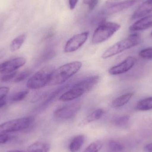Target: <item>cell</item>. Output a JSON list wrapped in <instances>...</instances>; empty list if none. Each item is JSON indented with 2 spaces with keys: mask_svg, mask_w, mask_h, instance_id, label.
I'll return each instance as SVG.
<instances>
[{
  "mask_svg": "<svg viewBox=\"0 0 152 152\" xmlns=\"http://www.w3.org/2000/svg\"><path fill=\"white\" fill-rule=\"evenodd\" d=\"M130 117L129 116H123L118 117L113 120V124L116 126L123 127L128 124Z\"/></svg>",
  "mask_w": 152,
  "mask_h": 152,
  "instance_id": "44dd1931",
  "label": "cell"
},
{
  "mask_svg": "<svg viewBox=\"0 0 152 152\" xmlns=\"http://www.w3.org/2000/svg\"><path fill=\"white\" fill-rule=\"evenodd\" d=\"M137 60L134 57H129L122 62L109 69V74L112 75H117L124 74L129 71L134 67Z\"/></svg>",
  "mask_w": 152,
  "mask_h": 152,
  "instance_id": "8fae6325",
  "label": "cell"
},
{
  "mask_svg": "<svg viewBox=\"0 0 152 152\" xmlns=\"http://www.w3.org/2000/svg\"><path fill=\"white\" fill-rule=\"evenodd\" d=\"M108 148L110 152H122L124 146L121 143L115 140H111L108 143Z\"/></svg>",
  "mask_w": 152,
  "mask_h": 152,
  "instance_id": "d6986e66",
  "label": "cell"
},
{
  "mask_svg": "<svg viewBox=\"0 0 152 152\" xmlns=\"http://www.w3.org/2000/svg\"><path fill=\"white\" fill-rule=\"evenodd\" d=\"M152 27V14L141 18L129 27L130 31L145 30Z\"/></svg>",
  "mask_w": 152,
  "mask_h": 152,
  "instance_id": "7c38bea8",
  "label": "cell"
},
{
  "mask_svg": "<svg viewBox=\"0 0 152 152\" xmlns=\"http://www.w3.org/2000/svg\"><path fill=\"white\" fill-rule=\"evenodd\" d=\"M12 138V137L8 134H0V145L6 143Z\"/></svg>",
  "mask_w": 152,
  "mask_h": 152,
  "instance_id": "83f0119b",
  "label": "cell"
},
{
  "mask_svg": "<svg viewBox=\"0 0 152 152\" xmlns=\"http://www.w3.org/2000/svg\"><path fill=\"white\" fill-rule=\"evenodd\" d=\"M136 108L139 111H147L152 109V96L147 97L139 101Z\"/></svg>",
  "mask_w": 152,
  "mask_h": 152,
  "instance_id": "ac0fdd59",
  "label": "cell"
},
{
  "mask_svg": "<svg viewBox=\"0 0 152 152\" xmlns=\"http://www.w3.org/2000/svg\"><path fill=\"white\" fill-rule=\"evenodd\" d=\"M85 137L83 135H79L75 137L70 142L69 149L71 152L78 151L84 142Z\"/></svg>",
  "mask_w": 152,
  "mask_h": 152,
  "instance_id": "e0dca14e",
  "label": "cell"
},
{
  "mask_svg": "<svg viewBox=\"0 0 152 152\" xmlns=\"http://www.w3.org/2000/svg\"><path fill=\"white\" fill-rule=\"evenodd\" d=\"M26 38V34H22L14 38L10 44V50L12 52H14L18 50L25 42Z\"/></svg>",
  "mask_w": 152,
  "mask_h": 152,
  "instance_id": "2e32d148",
  "label": "cell"
},
{
  "mask_svg": "<svg viewBox=\"0 0 152 152\" xmlns=\"http://www.w3.org/2000/svg\"><path fill=\"white\" fill-rule=\"evenodd\" d=\"M89 32H85L74 36L66 43L64 51L66 53L74 52L83 46L88 38Z\"/></svg>",
  "mask_w": 152,
  "mask_h": 152,
  "instance_id": "ba28073f",
  "label": "cell"
},
{
  "mask_svg": "<svg viewBox=\"0 0 152 152\" xmlns=\"http://www.w3.org/2000/svg\"><path fill=\"white\" fill-rule=\"evenodd\" d=\"M78 0H69V6L70 10H73L75 9Z\"/></svg>",
  "mask_w": 152,
  "mask_h": 152,
  "instance_id": "f546056e",
  "label": "cell"
},
{
  "mask_svg": "<svg viewBox=\"0 0 152 152\" xmlns=\"http://www.w3.org/2000/svg\"><path fill=\"white\" fill-rule=\"evenodd\" d=\"M151 36L152 37V31L151 33Z\"/></svg>",
  "mask_w": 152,
  "mask_h": 152,
  "instance_id": "836d02e7",
  "label": "cell"
},
{
  "mask_svg": "<svg viewBox=\"0 0 152 152\" xmlns=\"http://www.w3.org/2000/svg\"><path fill=\"white\" fill-rule=\"evenodd\" d=\"M141 42V37L138 34L130 35L127 38L119 41L108 48L102 55L103 59H107L119 54L126 50L139 45Z\"/></svg>",
  "mask_w": 152,
  "mask_h": 152,
  "instance_id": "3957f363",
  "label": "cell"
},
{
  "mask_svg": "<svg viewBox=\"0 0 152 152\" xmlns=\"http://www.w3.org/2000/svg\"><path fill=\"white\" fill-rule=\"evenodd\" d=\"M17 71L12 72V73H7V74H3L0 77V80L1 82H5L10 81L11 80L13 79L18 75Z\"/></svg>",
  "mask_w": 152,
  "mask_h": 152,
  "instance_id": "d4e9b609",
  "label": "cell"
},
{
  "mask_svg": "<svg viewBox=\"0 0 152 152\" xmlns=\"http://www.w3.org/2000/svg\"><path fill=\"white\" fill-rule=\"evenodd\" d=\"M55 70V67L48 65L42 68L28 80L26 86L30 89H38L48 85L53 74Z\"/></svg>",
  "mask_w": 152,
  "mask_h": 152,
  "instance_id": "277c9868",
  "label": "cell"
},
{
  "mask_svg": "<svg viewBox=\"0 0 152 152\" xmlns=\"http://www.w3.org/2000/svg\"><path fill=\"white\" fill-rule=\"evenodd\" d=\"M98 1L99 0H83V3L88 5L89 10H92L97 5Z\"/></svg>",
  "mask_w": 152,
  "mask_h": 152,
  "instance_id": "484cf974",
  "label": "cell"
},
{
  "mask_svg": "<svg viewBox=\"0 0 152 152\" xmlns=\"http://www.w3.org/2000/svg\"><path fill=\"white\" fill-rule=\"evenodd\" d=\"M80 107L79 104L74 103L58 108L54 111V118L61 120L70 119L75 116Z\"/></svg>",
  "mask_w": 152,
  "mask_h": 152,
  "instance_id": "9c48e42d",
  "label": "cell"
},
{
  "mask_svg": "<svg viewBox=\"0 0 152 152\" xmlns=\"http://www.w3.org/2000/svg\"><path fill=\"white\" fill-rule=\"evenodd\" d=\"M29 91L28 90H23L14 94L10 98V101L12 103L18 102L22 101L28 95Z\"/></svg>",
  "mask_w": 152,
  "mask_h": 152,
  "instance_id": "ffe728a7",
  "label": "cell"
},
{
  "mask_svg": "<svg viewBox=\"0 0 152 152\" xmlns=\"http://www.w3.org/2000/svg\"><path fill=\"white\" fill-rule=\"evenodd\" d=\"M82 66L81 62L75 61L61 66L54 70L48 85L55 86L64 83L77 74L80 70Z\"/></svg>",
  "mask_w": 152,
  "mask_h": 152,
  "instance_id": "7a4b0ae2",
  "label": "cell"
},
{
  "mask_svg": "<svg viewBox=\"0 0 152 152\" xmlns=\"http://www.w3.org/2000/svg\"><path fill=\"white\" fill-rule=\"evenodd\" d=\"M134 94V93L132 92L122 95L113 100L112 103V104L113 107L116 108L121 107L126 104L130 101Z\"/></svg>",
  "mask_w": 152,
  "mask_h": 152,
  "instance_id": "9a60e30c",
  "label": "cell"
},
{
  "mask_svg": "<svg viewBox=\"0 0 152 152\" xmlns=\"http://www.w3.org/2000/svg\"><path fill=\"white\" fill-rule=\"evenodd\" d=\"M104 113V110L103 109H99L96 110L93 112L91 114L87 116L84 119L82 120L80 122L79 125L80 126H84L91 122L98 120L102 118Z\"/></svg>",
  "mask_w": 152,
  "mask_h": 152,
  "instance_id": "5bb4252c",
  "label": "cell"
},
{
  "mask_svg": "<svg viewBox=\"0 0 152 152\" xmlns=\"http://www.w3.org/2000/svg\"><path fill=\"white\" fill-rule=\"evenodd\" d=\"M6 152H35L33 150H30V149H27L26 151H17V150H16V151H8Z\"/></svg>",
  "mask_w": 152,
  "mask_h": 152,
  "instance_id": "d6a6232c",
  "label": "cell"
},
{
  "mask_svg": "<svg viewBox=\"0 0 152 152\" xmlns=\"http://www.w3.org/2000/svg\"><path fill=\"white\" fill-rule=\"evenodd\" d=\"M99 77L92 76L76 83L68 91L61 96L59 100L61 102L73 101L90 91L98 83Z\"/></svg>",
  "mask_w": 152,
  "mask_h": 152,
  "instance_id": "6da1fadb",
  "label": "cell"
},
{
  "mask_svg": "<svg viewBox=\"0 0 152 152\" xmlns=\"http://www.w3.org/2000/svg\"><path fill=\"white\" fill-rule=\"evenodd\" d=\"M54 55H55V52L54 50H49L46 51L45 54H44V55H43L42 59L43 61L45 60L47 61L48 59H50L53 58Z\"/></svg>",
  "mask_w": 152,
  "mask_h": 152,
  "instance_id": "f1b7e54d",
  "label": "cell"
},
{
  "mask_svg": "<svg viewBox=\"0 0 152 152\" xmlns=\"http://www.w3.org/2000/svg\"><path fill=\"white\" fill-rule=\"evenodd\" d=\"M7 104V100H6V97L2 99L0 101V109L3 108Z\"/></svg>",
  "mask_w": 152,
  "mask_h": 152,
  "instance_id": "1f68e13d",
  "label": "cell"
},
{
  "mask_svg": "<svg viewBox=\"0 0 152 152\" xmlns=\"http://www.w3.org/2000/svg\"><path fill=\"white\" fill-rule=\"evenodd\" d=\"M121 26L118 23L108 22L105 20L100 23L92 37L93 44H98L103 42L110 38L120 28Z\"/></svg>",
  "mask_w": 152,
  "mask_h": 152,
  "instance_id": "5b68a950",
  "label": "cell"
},
{
  "mask_svg": "<svg viewBox=\"0 0 152 152\" xmlns=\"http://www.w3.org/2000/svg\"><path fill=\"white\" fill-rule=\"evenodd\" d=\"M30 72L28 70H24L17 75L15 78L13 79V82L14 83H18L26 80L29 75Z\"/></svg>",
  "mask_w": 152,
  "mask_h": 152,
  "instance_id": "603a6c76",
  "label": "cell"
},
{
  "mask_svg": "<svg viewBox=\"0 0 152 152\" xmlns=\"http://www.w3.org/2000/svg\"><path fill=\"white\" fill-rule=\"evenodd\" d=\"M34 121V117L28 116L6 121L0 125V134H9L24 130L29 127Z\"/></svg>",
  "mask_w": 152,
  "mask_h": 152,
  "instance_id": "8992f818",
  "label": "cell"
},
{
  "mask_svg": "<svg viewBox=\"0 0 152 152\" xmlns=\"http://www.w3.org/2000/svg\"><path fill=\"white\" fill-rule=\"evenodd\" d=\"M137 0H107L101 15L107 16L120 12L133 6Z\"/></svg>",
  "mask_w": 152,
  "mask_h": 152,
  "instance_id": "52a82bcc",
  "label": "cell"
},
{
  "mask_svg": "<svg viewBox=\"0 0 152 152\" xmlns=\"http://www.w3.org/2000/svg\"><path fill=\"white\" fill-rule=\"evenodd\" d=\"M26 63V60L23 57H18L4 61L0 64V74H7L16 71Z\"/></svg>",
  "mask_w": 152,
  "mask_h": 152,
  "instance_id": "30bf717a",
  "label": "cell"
},
{
  "mask_svg": "<svg viewBox=\"0 0 152 152\" xmlns=\"http://www.w3.org/2000/svg\"><path fill=\"white\" fill-rule=\"evenodd\" d=\"M139 56L146 59L152 60V47L145 48L139 52Z\"/></svg>",
  "mask_w": 152,
  "mask_h": 152,
  "instance_id": "cb8c5ba5",
  "label": "cell"
},
{
  "mask_svg": "<svg viewBox=\"0 0 152 152\" xmlns=\"http://www.w3.org/2000/svg\"><path fill=\"white\" fill-rule=\"evenodd\" d=\"M144 150L146 152H152V143L146 145L145 146Z\"/></svg>",
  "mask_w": 152,
  "mask_h": 152,
  "instance_id": "4dcf8cb0",
  "label": "cell"
},
{
  "mask_svg": "<svg viewBox=\"0 0 152 152\" xmlns=\"http://www.w3.org/2000/svg\"><path fill=\"white\" fill-rule=\"evenodd\" d=\"M102 142L101 141H95L90 144L84 152H98L102 149Z\"/></svg>",
  "mask_w": 152,
  "mask_h": 152,
  "instance_id": "7402d4cb",
  "label": "cell"
},
{
  "mask_svg": "<svg viewBox=\"0 0 152 152\" xmlns=\"http://www.w3.org/2000/svg\"><path fill=\"white\" fill-rule=\"evenodd\" d=\"M10 88L8 87H0V101L5 98L10 92Z\"/></svg>",
  "mask_w": 152,
  "mask_h": 152,
  "instance_id": "4316f807",
  "label": "cell"
},
{
  "mask_svg": "<svg viewBox=\"0 0 152 152\" xmlns=\"http://www.w3.org/2000/svg\"><path fill=\"white\" fill-rule=\"evenodd\" d=\"M152 12V0H147L139 6L131 17V19L139 18Z\"/></svg>",
  "mask_w": 152,
  "mask_h": 152,
  "instance_id": "4fadbf2b",
  "label": "cell"
}]
</instances>
